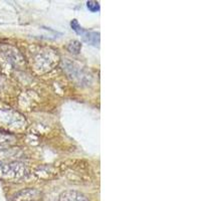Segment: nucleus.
<instances>
[{"mask_svg":"<svg viewBox=\"0 0 201 201\" xmlns=\"http://www.w3.org/2000/svg\"><path fill=\"white\" fill-rule=\"evenodd\" d=\"M43 194L35 188H26L17 192L12 197V201H41Z\"/></svg>","mask_w":201,"mask_h":201,"instance_id":"obj_1","label":"nucleus"},{"mask_svg":"<svg viewBox=\"0 0 201 201\" xmlns=\"http://www.w3.org/2000/svg\"><path fill=\"white\" fill-rule=\"evenodd\" d=\"M59 201H89L85 194L75 190H66L59 195Z\"/></svg>","mask_w":201,"mask_h":201,"instance_id":"obj_2","label":"nucleus"},{"mask_svg":"<svg viewBox=\"0 0 201 201\" xmlns=\"http://www.w3.org/2000/svg\"><path fill=\"white\" fill-rule=\"evenodd\" d=\"M35 175L41 179H49L57 175V170L53 166H41V167H38L35 170Z\"/></svg>","mask_w":201,"mask_h":201,"instance_id":"obj_3","label":"nucleus"},{"mask_svg":"<svg viewBox=\"0 0 201 201\" xmlns=\"http://www.w3.org/2000/svg\"><path fill=\"white\" fill-rule=\"evenodd\" d=\"M82 36L84 38L85 41L89 42L95 46H99L100 43V33L99 32H91V31H87L85 30L84 33L82 34Z\"/></svg>","mask_w":201,"mask_h":201,"instance_id":"obj_4","label":"nucleus"},{"mask_svg":"<svg viewBox=\"0 0 201 201\" xmlns=\"http://www.w3.org/2000/svg\"><path fill=\"white\" fill-rule=\"evenodd\" d=\"M80 48H82V44L76 40L71 41L67 45V49L70 50L71 53H75V54H78L80 53Z\"/></svg>","mask_w":201,"mask_h":201,"instance_id":"obj_5","label":"nucleus"},{"mask_svg":"<svg viewBox=\"0 0 201 201\" xmlns=\"http://www.w3.org/2000/svg\"><path fill=\"white\" fill-rule=\"evenodd\" d=\"M71 28L74 29V30L78 33V34H80V35H82V34L84 33V31H85V29L80 26V25L79 24V22H78V20H75V19H74L71 22Z\"/></svg>","mask_w":201,"mask_h":201,"instance_id":"obj_6","label":"nucleus"},{"mask_svg":"<svg viewBox=\"0 0 201 201\" xmlns=\"http://www.w3.org/2000/svg\"><path fill=\"white\" fill-rule=\"evenodd\" d=\"M87 7L89 8V11L92 12H98L100 11V4L97 1H88L87 2Z\"/></svg>","mask_w":201,"mask_h":201,"instance_id":"obj_7","label":"nucleus"}]
</instances>
